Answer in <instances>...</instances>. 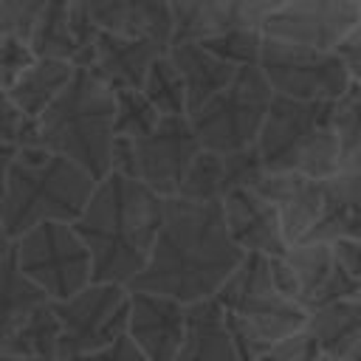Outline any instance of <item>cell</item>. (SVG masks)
<instances>
[{
	"mask_svg": "<svg viewBox=\"0 0 361 361\" xmlns=\"http://www.w3.org/2000/svg\"><path fill=\"white\" fill-rule=\"evenodd\" d=\"M243 259L245 251L234 243L226 226L223 203L169 197L149 265L130 282V290L195 305L214 299Z\"/></svg>",
	"mask_w": 361,
	"mask_h": 361,
	"instance_id": "cell-1",
	"label": "cell"
},
{
	"mask_svg": "<svg viewBox=\"0 0 361 361\" xmlns=\"http://www.w3.org/2000/svg\"><path fill=\"white\" fill-rule=\"evenodd\" d=\"M166 200L135 178L110 172L73 223L93 257L96 282L124 285L144 274L164 226Z\"/></svg>",
	"mask_w": 361,
	"mask_h": 361,
	"instance_id": "cell-2",
	"label": "cell"
},
{
	"mask_svg": "<svg viewBox=\"0 0 361 361\" xmlns=\"http://www.w3.org/2000/svg\"><path fill=\"white\" fill-rule=\"evenodd\" d=\"M99 180L48 147L17 152L3 166V240H20L45 223H76Z\"/></svg>",
	"mask_w": 361,
	"mask_h": 361,
	"instance_id": "cell-3",
	"label": "cell"
},
{
	"mask_svg": "<svg viewBox=\"0 0 361 361\" xmlns=\"http://www.w3.org/2000/svg\"><path fill=\"white\" fill-rule=\"evenodd\" d=\"M116 113V90L96 71L76 68L73 82L39 118L42 144L102 183L113 169Z\"/></svg>",
	"mask_w": 361,
	"mask_h": 361,
	"instance_id": "cell-4",
	"label": "cell"
},
{
	"mask_svg": "<svg viewBox=\"0 0 361 361\" xmlns=\"http://www.w3.org/2000/svg\"><path fill=\"white\" fill-rule=\"evenodd\" d=\"M336 104L338 102H302L276 93L257 141L265 172H299L313 180L338 175Z\"/></svg>",
	"mask_w": 361,
	"mask_h": 361,
	"instance_id": "cell-5",
	"label": "cell"
},
{
	"mask_svg": "<svg viewBox=\"0 0 361 361\" xmlns=\"http://www.w3.org/2000/svg\"><path fill=\"white\" fill-rule=\"evenodd\" d=\"M214 299L228 316L243 361H259L271 347L307 327V310L276 290L268 257L262 254H245L243 265Z\"/></svg>",
	"mask_w": 361,
	"mask_h": 361,
	"instance_id": "cell-6",
	"label": "cell"
},
{
	"mask_svg": "<svg viewBox=\"0 0 361 361\" xmlns=\"http://www.w3.org/2000/svg\"><path fill=\"white\" fill-rule=\"evenodd\" d=\"M274 96L276 93L259 65L240 68L234 82L223 93H217L200 113L192 116L200 147L220 155L257 147Z\"/></svg>",
	"mask_w": 361,
	"mask_h": 361,
	"instance_id": "cell-7",
	"label": "cell"
},
{
	"mask_svg": "<svg viewBox=\"0 0 361 361\" xmlns=\"http://www.w3.org/2000/svg\"><path fill=\"white\" fill-rule=\"evenodd\" d=\"M11 243L23 274L34 279L51 302H65L96 282L90 248L71 223L37 226Z\"/></svg>",
	"mask_w": 361,
	"mask_h": 361,
	"instance_id": "cell-8",
	"label": "cell"
},
{
	"mask_svg": "<svg viewBox=\"0 0 361 361\" xmlns=\"http://www.w3.org/2000/svg\"><path fill=\"white\" fill-rule=\"evenodd\" d=\"M259 68L274 93L302 102H341L353 79L336 51H316L307 45L265 37Z\"/></svg>",
	"mask_w": 361,
	"mask_h": 361,
	"instance_id": "cell-9",
	"label": "cell"
},
{
	"mask_svg": "<svg viewBox=\"0 0 361 361\" xmlns=\"http://www.w3.org/2000/svg\"><path fill=\"white\" fill-rule=\"evenodd\" d=\"M54 307L62 322L59 355H96L127 336L130 288L93 282L82 293L65 302H54Z\"/></svg>",
	"mask_w": 361,
	"mask_h": 361,
	"instance_id": "cell-10",
	"label": "cell"
},
{
	"mask_svg": "<svg viewBox=\"0 0 361 361\" xmlns=\"http://www.w3.org/2000/svg\"><path fill=\"white\" fill-rule=\"evenodd\" d=\"M135 149V180L149 186L158 197L169 200L180 195V186L203 152L189 116H161L158 127L133 141Z\"/></svg>",
	"mask_w": 361,
	"mask_h": 361,
	"instance_id": "cell-11",
	"label": "cell"
},
{
	"mask_svg": "<svg viewBox=\"0 0 361 361\" xmlns=\"http://www.w3.org/2000/svg\"><path fill=\"white\" fill-rule=\"evenodd\" d=\"M361 23V0H285L262 23V34L316 51H336Z\"/></svg>",
	"mask_w": 361,
	"mask_h": 361,
	"instance_id": "cell-12",
	"label": "cell"
},
{
	"mask_svg": "<svg viewBox=\"0 0 361 361\" xmlns=\"http://www.w3.org/2000/svg\"><path fill=\"white\" fill-rule=\"evenodd\" d=\"M288 262L299 279V305L310 313L336 302L361 299V282L338 262L330 243L290 245Z\"/></svg>",
	"mask_w": 361,
	"mask_h": 361,
	"instance_id": "cell-13",
	"label": "cell"
},
{
	"mask_svg": "<svg viewBox=\"0 0 361 361\" xmlns=\"http://www.w3.org/2000/svg\"><path fill=\"white\" fill-rule=\"evenodd\" d=\"M127 336L149 361H175L186 336V305L169 296L130 290Z\"/></svg>",
	"mask_w": 361,
	"mask_h": 361,
	"instance_id": "cell-14",
	"label": "cell"
},
{
	"mask_svg": "<svg viewBox=\"0 0 361 361\" xmlns=\"http://www.w3.org/2000/svg\"><path fill=\"white\" fill-rule=\"evenodd\" d=\"M223 217H226V226H228L234 243L245 254L285 257L290 251L279 212L254 186L234 189L231 195H226L223 197Z\"/></svg>",
	"mask_w": 361,
	"mask_h": 361,
	"instance_id": "cell-15",
	"label": "cell"
},
{
	"mask_svg": "<svg viewBox=\"0 0 361 361\" xmlns=\"http://www.w3.org/2000/svg\"><path fill=\"white\" fill-rule=\"evenodd\" d=\"M262 175H265V166L257 147L228 152V155L203 149L195 158L178 197L195 200V203H223V197L231 195L234 189L257 186Z\"/></svg>",
	"mask_w": 361,
	"mask_h": 361,
	"instance_id": "cell-16",
	"label": "cell"
},
{
	"mask_svg": "<svg viewBox=\"0 0 361 361\" xmlns=\"http://www.w3.org/2000/svg\"><path fill=\"white\" fill-rule=\"evenodd\" d=\"M254 189L262 197H268L279 212V220L290 245L305 243L316 228V223L322 220V212H324L322 180H313L299 172H265Z\"/></svg>",
	"mask_w": 361,
	"mask_h": 361,
	"instance_id": "cell-17",
	"label": "cell"
},
{
	"mask_svg": "<svg viewBox=\"0 0 361 361\" xmlns=\"http://www.w3.org/2000/svg\"><path fill=\"white\" fill-rule=\"evenodd\" d=\"M99 31L127 39H169L175 37V23L169 0H73Z\"/></svg>",
	"mask_w": 361,
	"mask_h": 361,
	"instance_id": "cell-18",
	"label": "cell"
},
{
	"mask_svg": "<svg viewBox=\"0 0 361 361\" xmlns=\"http://www.w3.org/2000/svg\"><path fill=\"white\" fill-rule=\"evenodd\" d=\"M169 45H172L169 39H158V37L127 39L102 31L96 62L90 71H96L113 90H144L152 65L169 54Z\"/></svg>",
	"mask_w": 361,
	"mask_h": 361,
	"instance_id": "cell-19",
	"label": "cell"
},
{
	"mask_svg": "<svg viewBox=\"0 0 361 361\" xmlns=\"http://www.w3.org/2000/svg\"><path fill=\"white\" fill-rule=\"evenodd\" d=\"M169 59L175 62V68H178V73L183 79L189 118L195 113H200L217 93H223L234 82V76L240 71L231 62H226L217 54H212L203 42H192V39H172Z\"/></svg>",
	"mask_w": 361,
	"mask_h": 361,
	"instance_id": "cell-20",
	"label": "cell"
},
{
	"mask_svg": "<svg viewBox=\"0 0 361 361\" xmlns=\"http://www.w3.org/2000/svg\"><path fill=\"white\" fill-rule=\"evenodd\" d=\"M175 361H243L228 316L217 299L186 305V336Z\"/></svg>",
	"mask_w": 361,
	"mask_h": 361,
	"instance_id": "cell-21",
	"label": "cell"
},
{
	"mask_svg": "<svg viewBox=\"0 0 361 361\" xmlns=\"http://www.w3.org/2000/svg\"><path fill=\"white\" fill-rule=\"evenodd\" d=\"M324 186V212L305 243H361V175L338 172Z\"/></svg>",
	"mask_w": 361,
	"mask_h": 361,
	"instance_id": "cell-22",
	"label": "cell"
},
{
	"mask_svg": "<svg viewBox=\"0 0 361 361\" xmlns=\"http://www.w3.org/2000/svg\"><path fill=\"white\" fill-rule=\"evenodd\" d=\"M305 333L333 361H350V355L361 344V299L310 310Z\"/></svg>",
	"mask_w": 361,
	"mask_h": 361,
	"instance_id": "cell-23",
	"label": "cell"
},
{
	"mask_svg": "<svg viewBox=\"0 0 361 361\" xmlns=\"http://www.w3.org/2000/svg\"><path fill=\"white\" fill-rule=\"evenodd\" d=\"M169 11L175 23L172 39L206 42L231 28H248L234 0H169Z\"/></svg>",
	"mask_w": 361,
	"mask_h": 361,
	"instance_id": "cell-24",
	"label": "cell"
},
{
	"mask_svg": "<svg viewBox=\"0 0 361 361\" xmlns=\"http://www.w3.org/2000/svg\"><path fill=\"white\" fill-rule=\"evenodd\" d=\"M76 65L62 59H37L34 68L3 96L11 99L28 118H42L45 110L62 96V90L73 82Z\"/></svg>",
	"mask_w": 361,
	"mask_h": 361,
	"instance_id": "cell-25",
	"label": "cell"
},
{
	"mask_svg": "<svg viewBox=\"0 0 361 361\" xmlns=\"http://www.w3.org/2000/svg\"><path fill=\"white\" fill-rule=\"evenodd\" d=\"M62 347V322L56 316L54 302L31 313L17 327L0 333V353L20 355V358H39V361H56Z\"/></svg>",
	"mask_w": 361,
	"mask_h": 361,
	"instance_id": "cell-26",
	"label": "cell"
},
{
	"mask_svg": "<svg viewBox=\"0 0 361 361\" xmlns=\"http://www.w3.org/2000/svg\"><path fill=\"white\" fill-rule=\"evenodd\" d=\"M0 290H3V322L0 333L17 327L39 307L51 305V296L23 274L17 262V251L11 240H3V259H0Z\"/></svg>",
	"mask_w": 361,
	"mask_h": 361,
	"instance_id": "cell-27",
	"label": "cell"
},
{
	"mask_svg": "<svg viewBox=\"0 0 361 361\" xmlns=\"http://www.w3.org/2000/svg\"><path fill=\"white\" fill-rule=\"evenodd\" d=\"M37 59H62L76 65V31H73V0H48L42 20L31 37Z\"/></svg>",
	"mask_w": 361,
	"mask_h": 361,
	"instance_id": "cell-28",
	"label": "cell"
},
{
	"mask_svg": "<svg viewBox=\"0 0 361 361\" xmlns=\"http://www.w3.org/2000/svg\"><path fill=\"white\" fill-rule=\"evenodd\" d=\"M144 93L158 107L161 116H189L186 87H183V79H180L175 62L169 59V54L152 65V71L144 82Z\"/></svg>",
	"mask_w": 361,
	"mask_h": 361,
	"instance_id": "cell-29",
	"label": "cell"
},
{
	"mask_svg": "<svg viewBox=\"0 0 361 361\" xmlns=\"http://www.w3.org/2000/svg\"><path fill=\"white\" fill-rule=\"evenodd\" d=\"M336 133L341 149V169L361 175V87L353 85L336 104Z\"/></svg>",
	"mask_w": 361,
	"mask_h": 361,
	"instance_id": "cell-30",
	"label": "cell"
},
{
	"mask_svg": "<svg viewBox=\"0 0 361 361\" xmlns=\"http://www.w3.org/2000/svg\"><path fill=\"white\" fill-rule=\"evenodd\" d=\"M116 102H118V113H116V135L118 138L138 141L158 127L161 113L147 99L144 90H116Z\"/></svg>",
	"mask_w": 361,
	"mask_h": 361,
	"instance_id": "cell-31",
	"label": "cell"
},
{
	"mask_svg": "<svg viewBox=\"0 0 361 361\" xmlns=\"http://www.w3.org/2000/svg\"><path fill=\"white\" fill-rule=\"evenodd\" d=\"M45 147L42 144V130L37 118H28L11 99L3 96V166L17 158L23 149Z\"/></svg>",
	"mask_w": 361,
	"mask_h": 361,
	"instance_id": "cell-32",
	"label": "cell"
},
{
	"mask_svg": "<svg viewBox=\"0 0 361 361\" xmlns=\"http://www.w3.org/2000/svg\"><path fill=\"white\" fill-rule=\"evenodd\" d=\"M262 39L265 34L259 28H231L214 39H206L203 45L220 59L231 62L234 68H245V65H259Z\"/></svg>",
	"mask_w": 361,
	"mask_h": 361,
	"instance_id": "cell-33",
	"label": "cell"
},
{
	"mask_svg": "<svg viewBox=\"0 0 361 361\" xmlns=\"http://www.w3.org/2000/svg\"><path fill=\"white\" fill-rule=\"evenodd\" d=\"M0 34L23 39L31 45V37L48 8V0H0Z\"/></svg>",
	"mask_w": 361,
	"mask_h": 361,
	"instance_id": "cell-34",
	"label": "cell"
},
{
	"mask_svg": "<svg viewBox=\"0 0 361 361\" xmlns=\"http://www.w3.org/2000/svg\"><path fill=\"white\" fill-rule=\"evenodd\" d=\"M0 54H3V62H0V76H3V93L11 90L37 62V54L28 42L23 39H11V37H3L0 39Z\"/></svg>",
	"mask_w": 361,
	"mask_h": 361,
	"instance_id": "cell-35",
	"label": "cell"
},
{
	"mask_svg": "<svg viewBox=\"0 0 361 361\" xmlns=\"http://www.w3.org/2000/svg\"><path fill=\"white\" fill-rule=\"evenodd\" d=\"M259 361H333V358L307 333H299V336H290L282 344L271 347Z\"/></svg>",
	"mask_w": 361,
	"mask_h": 361,
	"instance_id": "cell-36",
	"label": "cell"
},
{
	"mask_svg": "<svg viewBox=\"0 0 361 361\" xmlns=\"http://www.w3.org/2000/svg\"><path fill=\"white\" fill-rule=\"evenodd\" d=\"M268 265H271V279H274L276 290L285 299L299 302V279H296V271L288 262V254L285 257H268Z\"/></svg>",
	"mask_w": 361,
	"mask_h": 361,
	"instance_id": "cell-37",
	"label": "cell"
},
{
	"mask_svg": "<svg viewBox=\"0 0 361 361\" xmlns=\"http://www.w3.org/2000/svg\"><path fill=\"white\" fill-rule=\"evenodd\" d=\"M336 54H338V59L344 62V68H347L353 85L361 87V23H358V28L336 48Z\"/></svg>",
	"mask_w": 361,
	"mask_h": 361,
	"instance_id": "cell-38",
	"label": "cell"
},
{
	"mask_svg": "<svg viewBox=\"0 0 361 361\" xmlns=\"http://www.w3.org/2000/svg\"><path fill=\"white\" fill-rule=\"evenodd\" d=\"M234 3H237L240 17H243V23H245L248 28H262L265 17H268L271 11H276L285 0H234Z\"/></svg>",
	"mask_w": 361,
	"mask_h": 361,
	"instance_id": "cell-39",
	"label": "cell"
},
{
	"mask_svg": "<svg viewBox=\"0 0 361 361\" xmlns=\"http://www.w3.org/2000/svg\"><path fill=\"white\" fill-rule=\"evenodd\" d=\"M96 361H149L144 353H141V347L130 338V336H121L116 344H110L107 350H102V353H96Z\"/></svg>",
	"mask_w": 361,
	"mask_h": 361,
	"instance_id": "cell-40",
	"label": "cell"
},
{
	"mask_svg": "<svg viewBox=\"0 0 361 361\" xmlns=\"http://www.w3.org/2000/svg\"><path fill=\"white\" fill-rule=\"evenodd\" d=\"M118 175L135 178V149H133V138H118L116 135V147H113V169Z\"/></svg>",
	"mask_w": 361,
	"mask_h": 361,
	"instance_id": "cell-41",
	"label": "cell"
},
{
	"mask_svg": "<svg viewBox=\"0 0 361 361\" xmlns=\"http://www.w3.org/2000/svg\"><path fill=\"white\" fill-rule=\"evenodd\" d=\"M333 248H336V257H338V262L361 282V243H350V240H344V243H333Z\"/></svg>",
	"mask_w": 361,
	"mask_h": 361,
	"instance_id": "cell-42",
	"label": "cell"
},
{
	"mask_svg": "<svg viewBox=\"0 0 361 361\" xmlns=\"http://www.w3.org/2000/svg\"><path fill=\"white\" fill-rule=\"evenodd\" d=\"M56 361H96V355H59Z\"/></svg>",
	"mask_w": 361,
	"mask_h": 361,
	"instance_id": "cell-43",
	"label": "cell"
},
{
	"mask_svg": "<svg viewBox=\"0 0 361 361\" xmlns=\"http://www.w3.org/2000/svg\"><path fill=\"white\" fill-rule=\"evenodd\" d=\"M0 361H39V358H20V355H6V353H0Z\"/></svg>",
	"mask_w": 361,
	"mask_h": 361,
	"instance_id": "cell-44",
	"label": "cell"
},
{
	"mask_svg": "<svg viewBox=\"0 0 361 361\" xmlns=\"http://www.w3.org/2000/svg\"><path fill=\"white\" fill-rule=\"evenodd\" d=\"M350 361H361V344H358V347H355V353H353V355H350Z\"/></svg>",
	"mask_w": 361,
	"mask_h": 361,
	"instance_id": "cell-45",
	"label": "cell"
}]
</instances>
